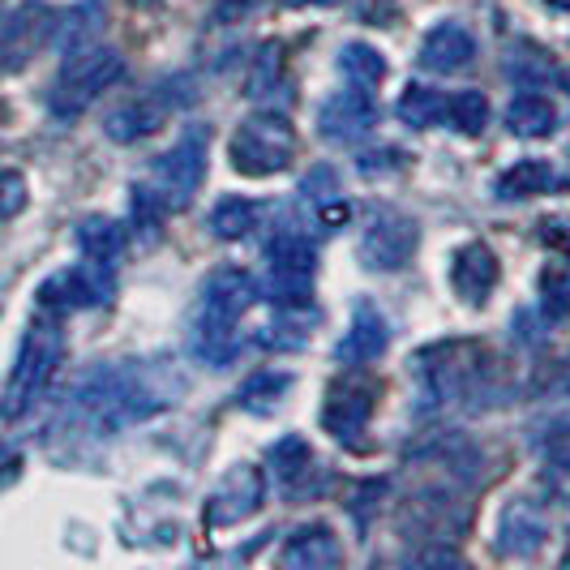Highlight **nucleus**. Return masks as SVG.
Wrapping results in <instances>:
<instances>
[{"label": "nucleus", "mask_w": 570, "mask_h": 570, "mask_svg": "<svg viewBox=\"0 0 570 570\" xmlns=\"http://www.w3.org/2000/svg\"><path fill=\"white\" fill-rule=\"evenodd\" d=\"M544 4H553V9H562V13H570V0H544Z\"/></svg>", "instance_id": "58836bf2"}, {"label": "nucleus", "mask_w": 570, "mask_h": 570, "mask_svg": "<svg viewBox=\"0 0 570 570\" xmlns=\"http://www.w3.org/2000/svg\"><path fill=\"white\" fill-rule=\"evenodd\" d=\"M343 562L340 537L322 523H309V528H296L292 537L279 549V567L284 570H331Z\"/></svg>", "instance_id": "f3484780"}, {"label": "nucleus", "mask_w": 570, "mask_h": 570, "mask_svg": "<svg viewBox=\"0 0 570 570\" xmlns=\"http://www.w3.org/2000/svg\"><path fill=\"white\" fill-rule=\"evenodd\" d=\"M60 356H65V335H60V322L52 314L35 317L22 335L18 347V361L9 370L4 382V395H0V416L4 421H22L35 403L43 400L52 373H57Z\"/></svg>", "instance_id": "20e7f679"}, {"label": "nucleus", "mask_w": 570, "mask_h": 570, "mask_svg": "<svg viewBox=\"0 0 570 570\" xmlns=\"http://www.w3.org/2000/svg\"><path fill=\"white\" fill-rule=\"evenodd\" d=\"M373 125H377V104H373V90H361V86L331 95L317 108V134L326 142H356Z\"/></svg>", "instance_id": "ddd939ff"}, {"label": "nucleus", "mask_w": 570, "mask_h": 570, "mask_svg": "<svg viewBox=\"0 0 570 570\" xmlns=\"http://www.w3.org/2000/svg\"><path fill=\"white\" fill-rule=\"evenodd\" d=\"M271 468H275V476H279V485L284 493H305L309 489V476H314V451H309V442L305 438H284V442H275V451H271Z\"/></svg>", "instance_id": "412c9836"}, {"label": "nucleus", "mask_w": 570, "mask_h": 570, "mask_svg": "<svg viewBox=\"0 0 570 570\" xmlns=\"http://www.w3.org/2000/svg\"><path fill=\"white\" fill-rule=\"evenodd\" d=\"M262 0H219V9H215V18H240V13H254Z\"/></svg>", "instance_id": "e433bc0d"}, {"label": "nucleus", "mask_w": 570, "mask_h": 570, "mask_svg": "<svg viewBox=\"0 0 570 570\" xmlns=\"http://www.w3.org/2000/svg\"><path fill=\"white\" fill-rule=\"evenodd\" d=\"M549 541V514L532 498H511L498 514V553L507 558H532Z\"/></svg>", "instance_id": "2eb2a0df"}, {"label": "nucleus", "mask_w": 570, "mask_h": 570, "mask_svg": "<svg viewBox=\"0 0 570 570\" xmlns=\"http://www.w3.org/2000/svg\"><path fill=\"white\" fill-rule=\"evenodd\" d=\"M279 69H284V60H279V48H275V43H271L266 52H257L254 73H249V95H254V99L275 95V86H279Z\"/></svg>", "instance_id": "2f4dec72"}, {"label": "nucleus", "mask_w": 570, "mask_h": 570, "mask_svg": "<svg viewBox=\"0 0 570 570\" xmlns=\"http://www.w3.org/2000/svg\"><path fill=\"white\" fill-rule=\"evenodd\" d=\"M446 125L463 134V138H476L489 125V99L481 90H455L446 95Z\"/></svg>", "instance_id": "c85d7f7f"}, {"label": "nucleus", "mask_w": 570, "mask_h": 570, "mask_svg": "<svg viewBox=\"0 0 570 570\" xmlns=\"http://www.w3.org/2000/svg\"><path fill=\"white\" fill-rule=\"evenodd\" d=\"M549 489L562 493V498H570V446L549 463Z\"/></svg>", "instance_id": "c9c22d12"}, {"label": "nucleus", "mask_w": 570, "mask_h": 570, "mask_svg": "<svg viewBox=\"0 0 570 570\" xmlns=\"http://www.w3.org/2000/svg\"><path fill=\"white\" fill-rule=\"evenodd\" d=\"M567 567H570V537H567Z\"/></svg>", "instance_id": "a19ab883"}, {"label": "nucleus", "mask_w": 570, "mask_h": 570, "mask_svg": "<svg viewBox=\"0 0 570 570\" xmlns=\"http://www.w3.org/2000/svg\"><path fill=\"white\" fill-rule=\"evenodd\" d=\"M562 86H567V95H570V69H567V73H562Z\"/></svg>", "instance_id": "ea45409f"}, {"label": "nucleus", "mask_w": 570, "mask_h": 570, "mask_svg": "<svg viewBox=\"0 0 570 570\" xmlns=\"http://www.w3.org/2000/svg\"><path fill=\"white\" fill-rule=\"evenodd\" d=\"M340 73L352 86H361V90H377L382 78H386V60H382V52L370 48V43H343Z\"/></svg>", "instance_id": "cd10ccee"}, {"label": "nucleus", "mask_w": 570, "mask_h": 570, "mask_svg": "<svg viewBox=\"0 0 570 570\" xmlns=\"http://www.w3.org/2000/svg\"><path fill=\"white\" fill-rule=\"evenodd\" d=\"M99 27H104V0H90V4H82V9H73L69 18H60L52 35H57V48L69 57V52L90 48L95 35H99Z\"/></svg>", "instance_id": "393cba45"}, {"label": "nucleus", "mask_w": 570, "mask_h": 570, "mask_svg": "<svg viewBox=\"0 0 570 570\" xmlns=\"http://www.w3.org/2000/svg\"><path fill=\"white\" fill-rule=\"evenodd\" d=\"M228 159L240 176H254V180L279 176L296 159V129L279 112H254L232 134Z\"/></svg>", "instance_id": "423d86ee"}, {"label": "nucleus", "mask_w": 570, "mask_h": 570, "mask_svg": "<svg viewBox=\"0 0 570 570\" xmlns=\"http://www.w3.org/2000/svg\"><path fill=\"white\" fill-rule=\"evenodd\" d=\"M498 275H502V266H498L493 249L481 245V240L463 245V249L455 254V266H451V284H455L459 296L472 301V305H485L489 296H493Z\"/></svg>", "instance_id": "6ab92c4d"}, {"label": "nucleus", "mask_w": 570, "mask_h": 570, "mask_svg": "<svg viewBox=\"0 0 570 570\" xmlns=\"http://www.w3.org/2000/svg\"><path fill=\"white\" fill-rule=\"evenodd\" d=\"M257 301H262V287L240 266H224V271H215L202 284L189 343H194V352L210 370H224L236 356V326H240V317L249 314Z\"/></svg>", "instance_id": "f03ea898"}, {"label": "nucleus", "mask_w": 570, "mask_h": 570, "mask_svg": "<svg viewBox=\"0 0 570 570\" xmlns=\"http://www.w3.org/2000/svg\"><path fill=\"white\" fill-rule=\"evenodd\" d=\"M206 146H210V134H206L202 125H194V129H185L180 142L171 146L168 155L155 164L146 189L159 198L164 210H180V206L202 189V180H206Z\"/></svg>", "instance_id": "6e6552de"}, {"label": "nucleus", "mask_w": 570, "mask_h": 570, "mask_svg": "<svg viewBox=\"0 0 570 570\" xmlns=\"http://www.w3.org/2000/svg\"><path fill=\"white\" fill-rule=\"evenodd\" d=\"M262 502H266V472L254 468V463H236L228 476L219 481V489L210 493L206 523L210 528H232V523H240V519L262 511Z\"/></svg>", "instance_id": "f8f14e48"}, {"label": "nucleus", "mask_w": 570, "mask_h": 570, "mask_svg": "<svg viewBox=\"0 0 570 570\" xmlns=\"http://www.w3.org/2000/svg\"><path fill=\"white\" fill-rule=\"evenodd\" d=\"M120 78H125V57L116 48L90 43L82 52H69L60 65L57 90H52V112L65 116V120L78 116L82 108H90V99H99Z\"/></svg>", "instance_id": "0eeeda50"}, {"label": "nucleus", "mask_w": 570, "mask_h": 570, "mask_svg": "<svg viewBox=\"0 0 570 570\" xmlns=\"http://www.w3.org/2000/svg\"><path fill=\"white\" fill-rule=\"evenodd\" d=\"M416 245H421V228H416V219H412V215L391 210V206L370 210L365 232H361V262H365L370 271H377V275L400 271V266L412 262Z\"/></svg>", "instance_id": "1a4fd4ad"}, {"label": "nucleus", "mask_w": 570, "mask_h": 570, "mask_svg": "<svg viewBox=\"0 0 570 570\" xmlns=\"http://www.w3.org/2000/svg\"><path fill=\"white\" fill-rule=\"evenodd\" d=\"M541 240L549 249H558L562 257H570V219H544Z\"/></svg>", "instance_id": "f704fd0d"}, {"label": "nucleus", "mask_w": 570, "mask_h": 570, "mask_svg": "<svg viewBox=\"0 0 570 570\" xmlns=\"http://www.w3.org/2000/svg\"><path fill=\"white\" fill-rule=\"evenodd\" d=\"M553 189H558V176L544 159H519L498 176V198L507 202L537 198V194H553Z\"/></svg>", "instance_id": "4be33fe9"}, {"label": "nucleus", "mask_w": 570, "mask_h": 570, "mask_svg": "<svg viewBox=\"0 0 570 570\" xmlns=\"http://www.w3.org/2000/svg\"><path fill=\"white\" fill-rule=\"evenodd\" d=\"M168 403L171 391H164L142 365H99L82 373L69 391V416L99 438H112L120 429L164 412Z\"/></svg>", "instance_id": "f257e3e1"}, {"label": "nucleus", "mask_w": 570, "mask_h": 570, "mask_svg": "<svg viewBox=\"0 0 570 570\" xmlns=\"http://www.w3.org/2000/svg\"><path fill=\"white\" fill-rule=\"evenodd\" d=\"M176 95H171V86H155L150 95H138V99H129V104H120L116 112H108L104 120V129H108V138L112 142H142L150 138L171 112H176Z\"/></svg>", "instance_id": "4468645a"}, {"label": "nucleus", "mask_w": 570, "mask_h": 570, "mask_svg": "<svg viewBox=\"0 0 570 570\" xmlns=\"http://www.w3.org/2000/svg\"><path fill=\"white\" fill-rule=\"evenodd\" d=\"M52 30H57V22H52L43 9H35V4L18 9V13H9V18H0V69H18V65H27Z\"/></svg>", "instance_id": "dca6fc26"}, {"label": "nucleus", "mask_w": 570, "mask_h": 570, "mask_svg": "<svg viewBox=\"0 0 570 570\" xmlns=\"http://www.w3.org/2000/svg\"><path fill=\"white\" fill-rule=\"evenodd\" d=\"M476 57V39H472V30L459 27V22H442V27H433L425 35V43H421V65H425L429 73H459V69H468Z\"/></svg>", "instance_id": "aec40b11"}, {"label": "nucleus", "mask_w": 570, "mask_h": 570, "mask_svg": "<svg viewBox=\"0 0 570 570\" xmlns=\"http://www.w3.org/2000/svg\"><path fill=\"white\" fill-rule=\"evenodd\" d=\"M340 171L335 168H314L301 185V198L314 202V206H326V202H340Z\"/></svg>", "instance_id": "473e14b6"}, {"label": "nucleus", "mask_w": 570, "mask_h": 570, "mask_svg": "<svg viewBox=\"0 0 570 570\" xmlns=\"http://www.w3.org/2000/svg\"><path fill=\"white\" fill-rule=\"evenodd\" d=\"M403 125L412 129H433V125H446V95L442 90H429V86H407L395 104Z\"/></svg>", "instance_id": "a878e982"}, {"label": "nucleus", "mask_w": 570, "mask_h": 570, "mask_svg": "<svg viewBox=\"0 0 570 570\" xmlns=\"http://www.w3.org/2000/svg\"><path fill=\"white\" fill-rule=\"evenodd\" d=\"M112 296L116 271L108 262H95V257H86L73 271H60L57 279L39 287V305L57 309V314H65V309H104V305H112Z\"/></svg>", "instance_id": "9d476101"}, {"label": "nucleus", "mask_w": 570, "mask_h": 570, "mask_svg": "<svg viewBox=\"0 0 570 570\" xmlns=\"http://www.w3.org/2000/svg\"><path fill=\"white\" fill-rule=\"evenodd\" d=\"M507 125H511V134H519V138H549L558 129V112H553V104L544 95L528 90V95H519L511 104Z\"/></svg>", "instance_id": "b1692460"}, {"label": "nucleus", "mask_w": 570, "mask_h": 570, "mask_svg": "<svg viewBox=\"0 0 570 570\" xmlns=\"http://www.w3.org/2000/svg\"><path fill=\"white\" fill-rule=\"evenodd\" d=\"M373 395L377 386L365 382V377H340L331 391H326V403H322V425L326 433L343 442V446H361V433L373 416Z\"/></svg>", "instance_id": "9b49d317"}, {"label": "nucleus", "mask_w": 570, "mask_h": 570, "mask_svg": "<svg viewBox=\"0 0 570 570\" xmlns=\"http://www.w3.org/2000/svg\"><path fill=\"white\" fill-rule=\"evenodd\" d=\"M541 309L553 322L570 314V266H544L541 271Z\"/></svg>", "instance_id": "7c9ffc66"}, {"label": "nucleus", "mask_w": 570, "mask_h": 570, "mask_svg": "<svg viewBox=\"0 0 570 570\" xmlns=\"http://www.w3.org/2000/svg\"><path fill=\"white\" fill-rule=\"evenodd\" d=\"M386 343H391V326H386L382 309L373 301H356L352 326H347V335L340 343V356L347 365H370L386 352Z\"/></svg>", "instance_id": "a211bd4d"}, {"label": "nucleus", "mask_w": 570, "mask_h": 570, "mask_svg": "<svg viewBox=\"0 0 570 570\" xmlns=\"http://www.w3.org/2000/svg\"><path fill=\"white\" fill-rule=\"evenodd\" d=\"M287 386H292V377H287V373L262 370V373H254L245 386H240V395H236V400L245 403V407H254V412H271V407H275V400H284Z\"/></svg>", "instance_id": "c756f323"}, {"label": "nucleus", "mask_w": 570, "mask_h": 570, "mask_svg": "<svg viewBox=\"0 0 570 570\" xmlns=\"http://www.w3.org/2000/svg\"><path fill=\"white\" fill-rule=\"evenodd\" d=\"M27 206V180L22 171H0V219H13Z\"/></svg>", "instance_id": "72a5a7b5"}, {"label": "nucleus", "mask_w": 570, "mask_h": 570, "mask_svg": "<svg viewBox=\"0 0 570 570\" xmlns=\"http://www.w3.org/2000/svg\"><path fill=\"white\" fill-rule=\"evenodd\" d=\"M284 4H296V9H301V4H340V0H284Z\"/></svg>", "instance_id": "4c0bfd02"}, {"label": "nucleus", "mask_w": 570, "mask_h": 570, "mask_svg": "<svg viewBox=\"0 0 570 570\" xmlns=\"http://www.w3.org/2000/svg\"><path fill=\"white\" fill-rule=\"evenodd\" d=\"M314 240L301 232V224H279V232L266 245V279L257 287L275 309H305L314 296Z\"/></svg>", "instance_id": "39448f33"}, {"label": "nucleus", "mask_w": 570, "mask_h": 570, "mask_svg": "<svg viewBox=\"0 0 570 570\" xmlns=\"http://www.w3.org/2000/svg\"><path fill=\"white\" fill-rule=\"evenodd\" d=\"M78 249L86 257H95V262L116 266L120 254H125V228L116 219H108V215H90V219L78 224Z\"/></svg>", "instance_id": "5701e85b"}, {"label": "nucleus", "mask_w": 570, "mask_h": 570, "mask_svg": "<svg viewBox=\"0 0 570 570\" xmlns=\"http://www.w3.org/2000/svg\"><path fill=\"white\" fill-rule=\"evenodd\" d=\"M257 215H262L257 202L228 194V198L215 202V210H210V232H215L219 240H245V236L257 228Z\"/></svg>", "instance_id": "bb28decb"}, {"label": "nucleus", "mask_w": 570, "mask_h": 570, "mask_svg": "<svg viewBox=\"0 0 570 570\" xmlns=\"http://www.w3.org/2000/svg\"><path fill=\"white\" fill-rule=\"evenodd\" d=\"M425 407H485L498 395V365L476 343H442L416 361Z\"/></svg>", "instance_id": "7ed1b4c3"}]
</instances>
